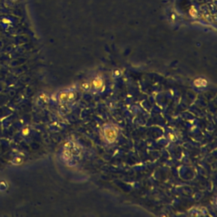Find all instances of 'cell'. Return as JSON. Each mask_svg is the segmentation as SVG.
Here are the masks:
<instances>
[{"instance_id": "6da1fadb", "label": "cell", "mask_w": 217, "mask_h": 217, "mask_svg": "<svg viewBox=\"0 0 217 217\" xmlns=\"http://www.w3.org/2000/svg\"><path fill=\"white\" fill-rule=\"evenodd\" d=\"M104 132V138L108 143H114L118 137V131L117 129L112 125H107L103 129Z\"/></svg>"}, {"instance_id": "7a4b0ae2", "label": "cell", "mask_w": 217, "mask_h": 217, "mask_svg": "<svg viewBox=\"0 0 217 217\" xmlns=\"http://www.w3.org/2000/svg\"><path fill=\"white\" fill-rule=\"evenodd\" d=\"M90 83H91V89L98 91V90H101L102 87H104V80L100 76H96L92 80V81H90Z\"/></svg>"}, {"instance_id": "3957f363", "label": "cell", "mask_w": 217, "mask_h": 217, "mask_svg": "<svg viewBox=\"0 0 217 217\" xmlns=\"http://www.w3.org/2000/svg\"><path fill=\"white\" fill-rule=\"evenodd\" d=\"M73 157H74V154H73L71 150L67 149V148H65V149L62 152V159L66 162H70L73 159Z\"/></svg>"}, {"instance_id": "277c9868", "label": "cell", "mask_w": 217, "mask_h": 217, "mask_svg": "<svg viewBox=\"0 0 217 217\" xmlns=\"http://www.w3.org/2000/svg\"><path fill=\"white\" fill-rule=\"evenodd\" d=\"M58 99L61 104L68 103V91L65 90V91L59 92V95H58Z\"/></svg>"}, {"instance_id": "5b68a950", "label": "cell", "mask_w": 217, "mask_h": 217, "mask_svg": "<svg viewBox=\"0 0 217 217\" xmlns=\"http://www.w3.org/2000/svg\"><path fill=\"white\" fill-rule=\"evenodd\" d=\"M193 84L196 87H205L207 86V81L204 78H198L194 81H193Z\"/></svg>"}, {"instance_id": "8992f818", "label": "cell", "mask_w": 217, "mask_h": 217, "mask_svg": "<svg viewBox=\"0 0 217 217\" xmlns=\"http://www.w3.org/2000/svg\"><path fill=\"white\" fill-rule=\"evenodd\" d=\"M77 98V92L74 90H69L68 91V103L72 102Z\"/></svg>"}, {"instance_id": "52a82bcc", "label": "cell", "mask_w": 217, "mask_h": 217, "mask_svg": "<svg viewBox=\"0 0 217 217\" xmlns=\"http://www.w3.org/2000/svg\"><path fill=\"white\" fill-rule=\"evenodd\" d=\"M81 89L84 92H87L89 90H91V83L89 81H84L81 83Z\"/></svg>"}, {"instance_id": "ba28073f", "label": "cell", "mask_w": 217, "mask_h": 217, "mask_svg": "<svg viewBox=\"0 0 217 217\" xmlns=\"http://www.w3.org/2000/svg\"><path fill=\"white\" fill-rule=\"evenodd\" d=\"M112 75H113V76L114 77H119L120 75H121V71L118 70V69H116V70H115L113 73H112Z\"/></svg>"}]
</instances>
